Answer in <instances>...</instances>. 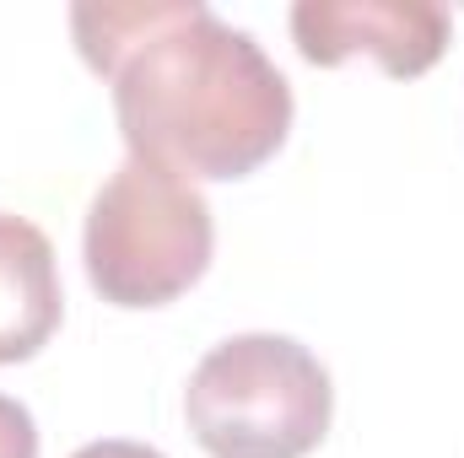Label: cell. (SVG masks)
<instances>
[{
	"instance_id": "7a4b0ae2",
	"label": "cell",
	"mask_w": 464,
	"mask_h": 458,
	"mask_svg": "<svg viewBox=\"0 0 464 458\" xmlns=\"http://www.w3.org/2000/svg\"><path fill=\"white\" fill-rule=\"evenodd\" d=\"M324 361L286 335H232L200 356L184 415L211 458H308L330 432Z\"/></svg>"
},
{
	"instance_id": "277c9868",
	"label": "cell",
	"mask_w": 464,
	"mask_h": 458,
	"mask_svg": "<svg viewBox=\"0 0 464 458\" xmlns=\"http://www.w3.org/2000/svg\"><path fill=\"white\" fill-rule=\"evenodd\" d=\"M292 38L308 65H346L372 54L389 76H427L449 49V11L432 0H303Z\"/></svg>"
},
{
	"instance_id": "5b68a950",
	"label": "cell",
	"mask_w": 464,
	"mask_h": 458,
	"mask_svg": "<svg viewBox=\"0 0 464 458\" xmlns=\"http://www.w3.org/2000/svg\"><path fill=\"white\" fill-rule=\"evenodd\" d=\"M65 297L54 270V243L27 216L0 211V367L38 356L60 329Z\"/></svg>"
},
{
	"instance_id": "52a82bcc",
	"label": "cell",
	"mask_w": 464,
	"mask_h": 458,
	"mask_svg": "<svg viewBox=\"0 0 464 458\" xmlns=\"http://www.w3.org/2000/svg\"><path fill=\"white\" fill-rule=\"evenodd\" d=\"M71 458H162L157 448H146V443H124V437H103V443H87V448H76Z\"/></svg>"
},
{
	"instance_id": "8992f818",
	"label": "cell",
	"mask_w": 464,
	"mask_h": 458,
	"mask_svg": "<svg viewBox=\"0 0 464 458\" xmlns=\"http://www.w3.org/2000/svg\"><path fill=\"white\" fill-rule=\"evenodd\" d=\"M0 458H38V426L27 405L0 394Z\"/></svg>"
},
{
	"instance_id": "6da1fadb",
	"label": "cell",
	"mask_w": 464,
	"mask_h": 458,
	"mask_svg": "<svg viewBox=\"0 0 464 458\" xmlns=\"http://www.w3.org/2000/svg\"><path fill=\"white\" fill-rule=\"evenodd\" d=\"M82 60L114 87L130 157L179 178H248L292 129V87L254 33L200 0L76 5Z\"/></svg>"
},
{
	"instance_id": "3957f363",
	"label": "cell",
	"mask_w": 464,
	"mask_h": 458,
	"mask_svg": "<svg viewBox=\"0 0 464 458\" xmlns=\"http://www.w3.org/2000/svg\"><path fill=\"white\" fill-rule=\"evenodd\" d=\"M217 248V222L206 195L140 157H124L92 195L82 253L87 281L114 308H162L184 297Z\"/></svg>"
}]
</instances>
